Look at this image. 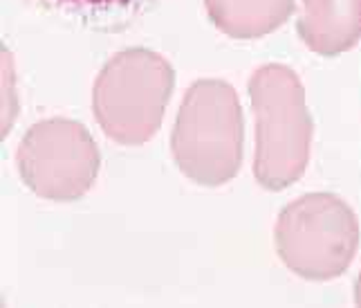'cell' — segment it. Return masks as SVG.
<instances>
[{"instance_id":"6da1fadb","label":"cell","mask_w":361,"mask_h":308,"mask_svg":"<svg viewBox=\"0 0 361 308\" xmlns=\"http://www.w3.org/2000/svg\"><path fill=\"white\" fill-rule=\"evenodd\" d=\"M173 158L193 182L218 187L243 162V113L238 95L218 79L195 81L182 102L171 135Z\"/></svg>"},{"instance_id":"9c48e42d","label":"cell","mask_w":361,"mask_h":308,"mask_svg":"<svg viewBox=\"0 0 361 308\" xmlns=\"http://www.w3.org/2000/svg\"><path fill=\"white\" fill-rule=\"evenodd\" d=\"M357 304H361V277L357 281Z\"/></svg>"},{"instance_id":"8992f818","label":"cell","mask_w":361,"mask_h":308,"mask_svg":"<svg viewBox=\"0 0 361 308\" xmlns=\"http://www.w3.org/2000/svg\"><path fill=\"white\" fill-rule=\"evenodd\" d=\"M298 36L321 57L341 54L361 36V0H303Z\"/></svg>"},{"instance_id":"52a82bcc","label":"cell","mask_w":361,"mask_h":308,"mask_svg":"<svg viewBox=\"0 0 361 308\" xmlns=\"http://www.w3.org/2000/svg\"><path fill=\"white\" fill-rule=\"evenodd\" d=\"M214 25L233 39H258L294 11V0H204Z\"/></svg>"},{"instance_id":"277c9868","label":"cell","mask_w":361,"mask_h":308,"mask_svg":"<svg viewBox=\"0 0 361 308\" xmlns=\"http://www.w3.org/2000/svg\"><path fill=\"white\" fill-rule=\"evenodd\" d=\"M359 225L334 194H310L288 205L276 225V248L296 275L307 279L339 277L353 261Z\"/></svg>"},{"instance_id":"3957f363","label":"cell","mask_w":361,"mask_h":308,"mask_svg":"<svg viewBox=\"0 0 361 308\" xmlns=\"http://www.w3.org/2000/svg\"><path fill=\"white\" fill-rule=\"evenodd\" d=\"M171 64L146 47L115 54L94 81L92 108L102 131L126 146L144 144L157 133L171 100Z\"/></svg>"},{"instance_id":"5b68a950","label":"cell","mask_w":361,"mask_h":308,"mask_svg":"<svg viewBox=\"0 0 361 308\" xmlns=\"http://www.w3.org/2000/svg\"><path fill=\"white\" fill-rule=\"evenodd\" d=\"M16 162L25 184L45 201H77L92 187L99 149L83 124L52 117L34 124L23 138Z\"/></svg>"},{"instance_id":"7a4b0ae2","label":"cell","mask_w":361,"mask_h":308,"mask_svg":"<svg viewBox=\"0 0 361 308\" xmlns=\"http://www.w3.org/2000/svg\"><path fill=\"white\" fill-rule=\"evenodd\" d=\"M256 110V178L267 189H285L307 167L312 119L298 77L281 64L263 66L249 79Z\"/></svg>"},{"instance_id":"ba28073f","label":"cell","mask_w":361,"mask_h":308,"mask_svg":"<svg viewBox=\"0 0 361 308\" xmlns=\"http://www.w3.org/2000/svg\"><path fill=\"white\" fill-rule=\"evenodd\" d=\"M39 3L70 18L92 25H108L142 14L157 0H39Z\"/></svg>"}]
</instances>
